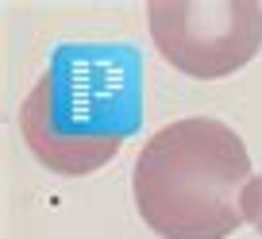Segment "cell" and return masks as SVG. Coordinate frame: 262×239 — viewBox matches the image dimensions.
<instances>
[{"mask_svg":"<svg viewBox=\"0 0 262 239\" xmlns=\"http://www.w3.org/2000/svg\"><path fill=\"white\" fill-rule=\"evenodd\" d=\"M239 208H243V220H247V224H251V228L262 235V173L247 182L243 197H239Z\"/></svg>","mask_w":262,"mask_h":239,"instance_id":"obj_4","label":"cell"},{"mask_svg":"<svg viewBox=\"0 0 262 239\" xmlns=\"http://www.w3.org/2000/svg\"><path fill=\"white\" fill-rule=\"evenodd\" d=\"M131 127L135 124L123 112L120 93H108L85 74L77 85L74 66L47 70L19 104V135L27 150L66 178H81L112 162Z\"/></svg>","mask_w":262,"mask_h":239,"instance_id":"obj_2","label":"cell"},{"mask_svg":"<svg viewBox=\"0 0 262 239\" xmlns=\"http://www.w3.org/2000/svg\"><path fill=\"white\" fill-rule=\"evenodd\" d=\"M147 24L158 54L189 77H228L262 47L258 0H150Z\"/></svg>","mask_w":262,"mask_h":239,"instance_id":"obj_3","label":"cell"},{"mask_svg":"<svg viewBox=\"0 0 262 239\" xmlns=\"http://www.w3.org/2000/svg\"><path fill=\"white\" fill-rule=\"evenodd\" d=\"M251 155L220 120L185 116L143 143L131 193L143 224L162 239H228L243 220Z\"/></svg>","mask_w":262,"mask_h":239,"instance_id":"obj_1","label":"cell"}]
</instances>
